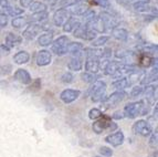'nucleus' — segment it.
<instances>
[{"instance_id": "obj_1", "label": "nucleus", "mask_w": 158, "mask_h": 157, "mask_svg": "<svg viewBox=\"0 0 158 157\" xmlns=\"http://www.w3.org/2000/svg\"><path fill=\"white\" fill-rule=\"evenodd\" d=\"M70 39L66 36H60L58 39L53 41L52 45H51V52L54 54L62 57L69 53V47H70Z\"/></svg>"}, {"instance_id": "obj_2", "label": "nucleus", "mask_w": 158, "mask_h": 157, "mask_svg": "<svg viewBox=\"0 0 158 157\" xmlns=\"http://www.w3.org/2000/svg\"><path fill=\"white\" fill-rule=\"evenodd\" d=\"M105 93H106V83L104 81H98L93 83V87H91V100L93 102L98 103L101 102L105 99Z\"/></svg>"}, {"instance_id": "obj_3", "label": "nucleus", "mask_w": 158, "mask_h": 157, "mask_svg": "<svg viewBox=\"0 0 158 157\" xmlns=\"http://www.w3.org/2000/svg\"><path fill=\"white\" fill-rule=\"evenodd\" d=\"M143 108H144V100H140L137 102L128 103L127 105H125L123 112L125 114V117L135 118L138 115H142Z\"/></svg>"}, {"instance_id": "obj_4", "label": "nucleus", "mask_w": 158, "mask_h": 157, "mask_svg": "<svg viewBox=\"0 0 158 157\" xmlns=\"http://www.w3.org/2000/svg\"><path fill=\"white\" fill-rule=\"evenodd\" d=\"M96 34L98 32L94 31L93 29L89 28L86 24H81L75 31L73 32V36L79 39L85 40V41H93L96 39Z\"/></svg>"}, {"instance_id": "obj_5", "label": "nucleus", "mask_w": 158, "mask_h": 157, "mask_svg": "<svg viewBox=\"0 0 158 157\" xmlns=\"http://www.w3.org/2000/svg\"><path fill=\"white\" fill-rule=\"evenodd\" d=\"M132 131L135 135H140V136H149L154 132L153 127L148 124L147 121L139 120L135 122L132 126Z\"/></svg>"}, {"instance_id": "obj_6", "label": "nucleus", "mask_w": 158, "mask_h": 157, "mask_svg": "<svg viewBox=\"0 0 158 157\" xmlns=\"http://www.w3.org/2000/svg\"><path fill=\"white\" fill-rule=\"evenodd\" d=\"M126 95L127 93L125 91H115L111 95H108L107 97H105V99L103 100V104H104V106L106 108H114L117 104H119L126 97Z\"/></svg>"}, {"instance_id": "obj_7", "label": "nucleus", "mask_w": 158, "mask_h": 157, "mask_svg": "<svg viewBox=\"0 0 158 157\" xmlns=\"http://www.w3.org/2000/svg\"><path fill=\"white\" fill-rule=\"evenodd\" d=\"M111 124H112V121L108 116H102V117L96 120L94 123H93L92 129L95 134H102L105 131L110 129Z\"/></svg>"}, {"instance_id": "obj_8", "label": "nucleus", "mask_w": 158, "mask_h": 157, "mask_svg": "<svg viewBox=\"0 0 158 157\" xmlns=\"http://www.w3.org/2000/svg\"><path fill=\"white\" fill-rule=\"evenodd\" d=\"M70 18H71L70 11L65 8H60L53 15V23L56 27H63Z\"/></svg>"}, {"instance_id": "obj_9", "label": "nucleus", "mask_w": 158, "mask_h": 157, "mask_svg": "<svg viewBox=\"0 0 158 157\" xmlns=\"http://www.w3.org/2000/svg\"><path fill=\"white\" fill-rule=\"evenodd\" d=\"M42 30H43V27L41 26V24L30 23L29 26L24 29V31L22 32V37L26 40H28V41H31V40H33Z\"/></svg>"}, {"instance_id": "obj_10", "label": "nucleus", "mask_w": 158, "mask_h": 157, "mask_svg": "<svg viewBox=\"0 0 158 157\" xmlns=\"http://www.w3.org/2000/svg\"><path fill=\"white\" fill-rule=\"evenodd\" d=\"M98 16L104 21V23H105L107 30H112V31H113V30L115 29V28H117V26H118V19L116 18V17H114L113 15L110 13L108 11H102V12H100Z\"/></svg>"}, {"instance_id": "obj_11", "label": "nucleus", "mask_w": 158, "mask_h": 157, "mask_svg": "<svg viewBox=\"0 0 158 157\" xmlns=\"http://www.w3.org/2000/svg\"><path fill=\"white\" fill-rule=\"evenodd\" d=\"M35 62L39 66H47L52 62V53L48 50H40L35 55Z\"/></svg>"}, {"instance_id": "obj_12", "label": "nucleus", "mask_w": 158, "mask_h": 157, "mask_svg": "<svg viewBox=\"0 0 158 157\" xmlns=\"http://www.w3.org/2000/svg\"><path fill=\"white\" fill-rule=\"evenodd\" d=\"M80 95H81V92H80L79 90L66 89L61 92L60 99L62 100V102H64L65 104H70V103L74 102L75 100L79 99Z\"/></svg>"}, {"instance_id": "obj_13", "label": "nucleus", "mask_w": 158, "mask_h": 157, "mask_svg": "<svg viewBox=\"0 0 158 157\" xmlns=\"http://www.w3.org/2000/svg\"><path fill=\"white\" fill-rule=\"evenodd\" d=\"M85 24H86L89 28H91V29H93L94 31H96L98 33H104V32L107 31V28H106L104 21L102 20V18H101L100 16H96L91 21L85 22Z\"/></svg>"}, {"instance_id": "obj_14", "label": "nucleus", "mask_w": 158, "mask_h": 157, "mask_svg": "<svg viewBox=\"0 0 158 157\" xmlns=\"http://www.w3.org/2000/svg\"><path fill=\"white\" fill-rule=\"evenodd\" d=\"M101 70V59L98 57H87L85 61V71L91 73H98Z\"/></svg>"}, {"instance_id": "obj_15", "label": "nucleus", "mask_w": 158, "mask_h": 157, "mask_svg": "<svg viewBox=\"0 0 158 157\" xmlns=\"http://www.w3.org/2000/svg\"><path fill=\"white\" fill-rule=\"evenodd\" d=\"M124 134L122 131H117L113 134H110L108 136L105 137V142L108 143V144L111 145L113 147H117V146H121L123 143H124Z\"/></svg>"}, {"instance_id": "obj_16", "label": "nucleus", "mask_w": 158, "mask_h": 157, "mask_svg": "<svg viewBox=\"0 0 158 157\" xmlns=\"http://www.w3.org/2000/svg\"><path fill=\"white\" fill-rule=\"evenodd\" d=\"M15 78L17 81L20 82L21 84H24V85H28V84L32 83V78L30 75V73L24 69H18V70L15 72L13 74Z\"/></svg>"}, {"instance_id": "obj_17", "label": "nucleus", "mask_w": 158, "mask_h": 157, "mask_svg": "<svg viewBox=\"0 0 158 157\" xmlns=\"http://www.w3.org/2000/svg\"><path fill=\"white\" fill-rule=\"evenodd\" d=\"M89 10H90V7H89L86 3L83 2V1H80L77 5H74L69 8V11H70L71 15H73V16H79V17H83Z\"/></svg>"}, {"instance_id": "obj_18", "label": "nucleus", "mask_w": 158, "mask_h": 157, "mask_svg": "<svg viewBox=\"0 0 158 157\" xmlns=\"http://www.w3.org/2000/svg\"><path fill=\"white\" fill-rule=\"evenodd\" d=\"M132 7L136 12L139 13H147L150 12V10H152V6L149 5V2L142 1V0H137V1L133 2Z\"/></svg>"}, {"instance_id": "obj_19", "label": "nucleus", "mask_w": 158, "mask_h": 157, "mask_svg": "<svg viewBox=\"0 0 158 157\" xmlns=\"http://www.w3.org/2000/svg\"><path fill=\"white\" fill-rule=\"evenodd\" d=\"M84 45L80 42H71L69 47V53L72 57H83V51H84Z\"/></svg>"}, {"instance_id": "obj_20", "label": "nucleus", "mask_w": 158, "mask_h": 157, "mask_svg": "<svg viewBox=\"0 0 158 157\" xmlns=\"http://www.w3.org/2000/svg\"><path fill=\"white\" fill-rule=\"evenodd\" d=\"M69 70L71 71H81L83 68V57H72L71 60L68 63Z\"/></svg>"}, {"instance_id": "obj_21", "label": "nucleus", "mask_w": 158, "mask_h": 157, "mask_svg": "<svg viewBox=\"0 0 158 157\" xmlns=\"http://www.w3.org/2000/svg\"><path fill=\"white\" fill-rule=\"evenodd\" d=\"M136 49L142 53L146 54H157L158 53V45H152V43H143V45L136 47Z\"/></svg>"}, {"instance_id": "obj_22", "label": "nucleus", "mask_w": 158, "mask_h": 157, "mask_svg": "<svg viewBox=\"0 0 158 157\" xmlns=\"http://www.w3.org/2000/svg\"><path fill=\"white\" fill-rule=\"evenodd\" d=\"M133 84L131 83L128 78H122L119 80H115V81L112 83V87L116 90V91H124L127 87H131Z\"/></svg>"}, {"instance_id": "obj_23", "label": "nucleus", "mask_w": 158, "mask_h": 157, "mask_svg": "<svg viewBox=\"0 0 158 157\" xmlns=\"http://www.w3.org/2000/svg\"><path fill=\"white\" fill-rule=\"evenodd\" d=\"M121 61H116V60H111V62L108 63L107 66L105 68V70H104V74L105 75H110V76H113L114 74L117 72V71L119 70V68H121L122 66Z\"/></svg>"}, {"instance_id": "obj_24", "label": "nucleus", "mask_w": 158, "mask_h": 157, "mask_svg": "<svg viewBox=\"0 0 158 157\" xmlns=\"http://www.w3.org/2000/svg\"><path fill=\"white\" fill-rule=\"evenodd\" d=\"M21 42H22V37H20V36H18L16 33L9 32L6 36V45H8L9 48H15L16 45H20Z\"/></svg>"}, {"instance_id": "obj_25", "label": "nucleus", "mask_w": 158, "mask_h": 157, "mask_svg": "<svg viewBox=\"0 0 158 157\" xmlns=\"http://www.w3.org/2000/svg\"><path fill=\"white\" fill-rule=\"evenodd\" d=\"M80 26H81V22H80L79 19L71 17V18L68 20V22H66V23L64 24L62 28H63V31L64 32L69 33V32H74L75 30L77 29V28H79Z\"/></svg>"}, {"instance_id": "obj_26", "label": "nucleus", "mask_w": 158, "mask_h": 157, "mask_svg": "<svg viewBox=\"0 0 158 157\" xmlns=\"http://www.w3.org/2000/svg\"><path fill=\"white\" fill-rule=\"evenodd\" d=\"M112 36H113L114 39L121 42H126L127 39H128V32H127V30L124 29V28H119V27L115 28L112 31Z\"/></svg>"}, {"instance_id": "obj_27", "label": "nucleus", "mask_w": 158, "mask_h": 157, "mask_svg": "<svg viewBox=\"0 0 158 157\" xmlns=\"http://www.w3.org/2000/svg\"><path fill=\"white\" fill-rule=\"evenodd\" d=\"M53 33L52 32H45V33L41 34L39 38H38V43L42 47H49V45H52L53 43Z\"/></svg>"}, {"instance_id": "obj_28", "label": "nucleus", "mask_w": 158, "mask_h": 157, "mask_svg": "<svg viewBox=\"0 0 158 157\" xmlns=\"http://www.w3.org/2000/svg\"><path fill=\"white\" fill-rule=\"evenodd\" d=\"M30 60V54L27 51H19L13 55V61L17 64H26Z\"/></svg>"}, {"instance_id": "obj_29", "label": "nucleus", "mask_w": 158, "mask_h": 157, "mask_svg": "<svg viewBox=\"0 0 158 157\" xmlns=\"http://www.w3.org/2000/svg\"><path fill=\"white\" fill-rule=\"evenodd\" d=\"M30 19H28L27 17H16L13 18L11 21V26L15 28V29H22L23 27L29 26Z\"/></svg>"}, {"instance_id": "obj_30", "label": "nucleus", "mask_w": 158, "mask_h": 157, "mask_svg": "<svg viewBox=\"0 0 158 157\" xmlns=\"http://www.w3.org/2000/svg\"><path fill=\"white\" fill-rule=\"evenodd\" d=\"M49 17L48 11H42V12L33 13L32 17H30V23H41L45 21Z\"/></svg>"}, {"instance_id": "obj_31", "label": "nucleus", "mask_w": 158, "mask_h": 157, "mask_svg": "<svg viewBox=\"0 0 158 157\" xmlns=\"http://www.w3.org/2000/svg\"><path fill=\"white\" fill-rule=\"evenodd\" d=\"M48 6L45 5L42 1H33L31 6H30L29 10L33 13H38V12H42V11H47Z\"/></svg>"}, {"instance_id": "obj_32", "label": "nucleus", "mask_w": 158, "mask_h": 157, "mask_svg": "<svg viewBox=\"0 0 158 157\" xmlns=\"http://www.w3.org/2000/svg\"><path fill=\"white\" fill-rule=\"evenodd\" d=\"M5 13L11 17H19L20 15L23 13V8H19L17 6L9 5V7L5 10Z\"/></svg>"}, {"instance_id": "obj_33", "label": "nucleus", "mask_w": 158, "mask_h": 157, "mask_svg": "<svg viewBox=\"0 0 158 157\" xmlns=\"http://www.w3.org/2000/svg\"><path fill=\"white\" fill-rule=\"evenodd\" d=\"M81 80L83 82H86V83H95L98 81V75L96 73H91V72H82L81 73Z\"/></svg>"}, {"instance_id": "obj_34", "label": "nucleus", "mask_w": 158, "mask_h": 157, "mask_svg": "<svg viewBox=\"0 0 158 157\" xmlns=\"http://www.w3.org/2000/svg\"><path fill=\"white\" fill-rule=\"evenodd\" d=\"M134 53V51H131V50H125V49H118L115 52V58L119 59V60H126L127 58H129L131 55Z\"/></svg>"}, {"instance_id": "obj_35", "label": "nucleus", "mask_w": 158, "mask_h": 157, "mask_svg": "<svg viewBox=\"0 0 158 157\" xmlns=\"http://www.w3.org/2000/svg\"><path fill=\"white\" fill-rule=\"evenodd\" d=\"M108 40H110V37H108V36H101V37L93 40L91 45H92L93 48H98V47H102V45H105Z\"/></svg>"}, {"instance_id": "obj_36", "label": "nucleus", "mask_w": 158, "mask_h": 157, "mask_svg": "<svg viewBox=\"0 0 158 157\" xmlns=\"http://www.w3.org/2000/svg\"><path fill=\"white\" fill-rule=\"evenodd\" d=\"M143 93H144V85L138 84V85H135V87H132V91H131V97L135 99V97L143 95Z\"/></svg>"}, {"instance_id": "obj_37", "label": "nucleus", "mask_w": 158, "mask_h": 157, "mask_svg": "<svg viewBox=\"0 0 158 157\" xmlns=\"http://www.w3.org/2000/svg\"><path fill=\"white\" fill-rule=\"evenodd\" d=\"M148 144H149L150 147H153V148L158 147V128L152 133V135L149 137V141H148Z\"/></svg>"}, {"instance_id": "obj_38", "label": "nucleus", "mask_w": 158, "mask_h": 157, "mask_svg": "<svg viewBox=\"0 0 158 157\" xmlns=\"http://www.w3.org/2000/svg\"><path fill=\"white\" fill-rule=\"evenodd\" d=\"M81 0H61L59 2V6L61 8H70L72 6L77 5V2H80Z\"/></svg>"}, {"instance_id": "obj_39", "label": "nucleus", "mask_w": 158, "mask_h": 157, "mask_svg": "<svg viewBox=\"0 0 158 157\" xmlns=\"http://www.w3.org/2000/svg\"><path fill=\"white\" fill-rule=\"evenodd\" d=\"M73 80H74V75L71 73V72H64V73L62 74V76H61V81L65 84L72 83Z\"/></svg>"}, {"instance_id": "obj_40", "label": "nucleus", "mask_w": 158, "mask_h": 157, "mask_svg": "<svg viewBox=\"0 0 158 157\" xmlns=\"http://www.w3.org/2000/svg\"><path fill=\"white\" fill-rule=\"evenodd\" d=\"M101 116H102V111L98 110V108H92V110H90V112H89V117L91 118V120H98V118H101Z\"/></svg>"}, {"instance_id": "obj_41", "label": "nucleus", "mask_w": 158, "mask_h": 157, "mask_svg": "<svg viewBox=\"0 0 158 157\" xmlns=\"http://www.w3.org/2000/svg\"><path fill=\"white\" fill-rule=\"evenodd\" d=\"M98 152H100V154L102 155L103 157H111L112 155H113V151H112L110 147H106V146L100 147Z\"/></svg>"}, {"instance_id": "obj_42", "label": "nucleus", "mask_w": 158, "mask_h": 157, "mask_svg": "<svg viewBox=\"0 0 158 157\" xmlns=\"http://www.w3.org/2000/svg\"><path fill=\"white\" fill-rule=\"evenodd\" d=\"M7 24H8V15L1 12V15H0V27L5 28Z\"/></svg>"}, {"instance_id": "obj_43", "label": "nucleus", "mask_w": 158, "mask_h": 157, "mask_svg": "<svg viewBox=\"0 0 158 157\" xmlns=\"http://www.w3.org/2000/svg\"><path fill=\"white\" fill-rule=\"evenodd\" d=\"M112 57V49L111 48H105L103 49V54L101 59H106V60H111Z\"/></svg>"}, {"instance_id": "obj_44", "label": "nucleus", "mask_w": 158, "mask_h": 157, "mask_svg": "<svg viewBox=\"0 0 158 157\" xmlns=\"http://www.w3.org/2000/svg\"><path fill=\"white\" fill-rule=\"evenodd\" d=\"M95 17H96V13H95V11L91 10V9H90V10L87 11L84 16H83V18H84L85 20H86V22H87V21H91L92 19H94Z\"/></svg>"}, {"instance_id": "obj_45", "label": "nucleus", "mask_w": 158, "mask_h": 157, "mask_svg": "<svg viewBox=\"0 0 158 157\" xmlns=\"http://www.w3.org/2000/svg\"><path fill=\"white\" fill-rule=\"evenodd\" d=\"M95 2L98 3V6H101L102 8L108 9L111 7V3H110V0H95Z\"/></svg>"}, {"instance_id": "obj_46", "label": "nucleus", "mask_w": 158, "mask_h": 157, "mask_svg": "<svg viewBox=\"0 0 158 157\" xmlns=\"http://www.w3.org/2000/svg\"><path fill=\"white\" fill-rule=\"evenodd\" d=\"M0 49H1V54L2 55H7V54H9V52H10V48L6 45V43H2L1 47H0Z\"/></svg>"}, {"instance_id": "obj_47", "label": "nucleus", "mask_w": 158, "mask_h": 157, "mask_svg": "<svg viewBox=\"0 0 158 157\" xmlns=\"http://www.w3.org/2000/svg\"><path fill=\"white\" fill-rule=\"evenodd\" d=\"M32 3H33V0H20V5L22 8H30Z\"/></svg>"}, {"instance_id": "obj_48", "label": "nucleus", "mask_w": 158, "mask_h": 157, "mask_svg": "<svg viewBox=\"0 0 158 157\" xmlns=\"http://www.w3.org/2000/svg\"><path fill=\"white\" fill-rule=\"evenodd\" d=\"M112 117H113L114 120H122V118L125 117V114H124V112H121V111H118V112L114 113Z\"/></svg>"}, {"instance_id": "obj_49", "label": "nucleus", "mask_w": 158, "mask_h": 157, "mask_svg": "<svg viewBox=\"0 0 158 157\" xmlns=\"http://www.w3.org/2000/svg\"><path fill=\"white\" fill-rule=\"evenodd\" d=\"M11 72V66H1V74H9Z\"/></svg>"}, {"instance_id": "obj_50", "label": "nucleus", "mask_w": 158, "mask_h": 157, "mask_svg": "<svg viewBox=\"0 0 158 157\" xmlns=\"http://www.w3.org/2000/svg\"><path fill=\"white\" fill-rule=\"evenodd\" d=\"M150 15H153L155 18L158 19V9L155 7H152V10H150Z\"/></svg>"}, {"instance_id": "obj_51", "label": "nucleus", "mask_w": 158, "mask_h": 157, "mask_svg": "<svg viewBox=\"0 0 158 157\" xmlns=\"http://www.w3.org/2000/svg\"><path fill=\"white\" fill-rule=\"evenodd\" d=\"M153 115L156 116L158 118V103L155 105V108H154V112H153Z\"/></svg>"}, {"instance_id": "obj_52", "label": "nucleus", "mask_w": 158, "mask_h": 157, "mask_svg": "<svg viewBox=\"0 0 158 157\" xmlns=\"http://www.w3.org/2000/svg\"><path fill=\"white\" fill-rule=\"evenodd\" d=\"M43 1H47V2L51 3V5H54V3H58V0H43Z\"/></svg>"}, {"instance_id": "obj_53", "label": "nucleus", "mask_w": 158, "mask_h": 157, "mask_svg": "<svg viewBox=\"0 0 158 157\" xmlns=\"http://www.w3.org/2000/svg\"><path fill=\"white\" fill-rule=\"evenodd\" d=\"M153 157H158V151H156V152H154Z\"/></svg>"}, {"instance_id": "obj_54", "label": "nucleus", "mask_w": 158, "mask_h": 157, "mask_svg": "<svg viewBox=\"0 0 158 157\" xmlns=\"http://www.w3.org/2000/svg\"><path fill=\"white\" fill-rule=\"evenodd\" d=\"M142 1H146V2H149L150 0H142Z\"/></svg>"}, {"instance_id": "obj_55", "label": "nucleus", "mask_w": 158, "mask_h": 157, "mask_svg": "<svg viewBox=\"0 0 158 157\" xmlns=\"http://www.w3.org/2000/svg\"><path fill=\"white\" fill-rule=\"evenodd\" d=\"M93 157H101V156H93Z\"/></svg>"}, {"instance_id": "obj_56", "label": "nucleus", "mask_w": 158, "mask_h": 157, "mask_svg": "<svg viewBox=\"0 0 158 157\" xmlns=\"http://www.w3.org/2000/svg\"><path fill=\"white\" fill-rule=\"evenodd\" d=\"M157 5H158V0H157Z\"/></svg>"}]
</instances>
